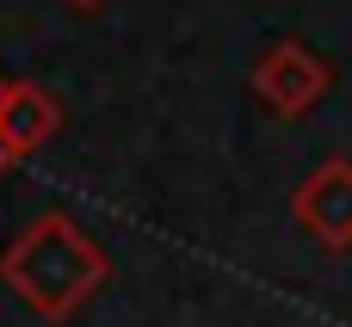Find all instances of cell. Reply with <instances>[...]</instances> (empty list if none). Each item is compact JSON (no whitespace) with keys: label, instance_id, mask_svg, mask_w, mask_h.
Masks as SVG:
<instances>
[{"label":"cell","instance_id":"cell-1","mask_svg":"<svg viewBox=\"0 0 352 327\" xmlns=\"http://www.w3.org/2000/svg\"><path fill=\"white\" fill-rule=\"evenodd\" d=\"M0 284L43 327H68L111 284V253L68 210H43L0 247Z\"/></svg>","mask_w":352,"mask_h":327},{"label":"cell","instance_id":"cell-2","mask_svg":"<svg viewBox=\"0 0 352 327\" xmlns=\"http://www.w3.org/2000/svg\"><path fill=\"white\" fill-rule=\"evenodd\" d=\"M248 87H254V99H260L272 117L291 124V117H309V111L334 93V62L316 56L303 37H278V43L254 62Z\"/></svg>","mask_w":352,"mask_h":327},{"label":"cell","instance_id":"cell-3","mask_svg":"<svg viewBox=\"0 0 352 327\" xmlns=\"http://www.w3.org/2000/svg\"><path fill=\"white\" fill-rule=\"evenodd\" d=\"M291 216L322 253H352V155H328L297 179Z\"/></svg>","mask_w":352,"mask_h":327},{"label":"cell","instance_id":"cell-4","mask_svg":"<svg viewBox=\"0 0 352 327\" xmlns=\"http://www.w3.org/2000/svg\"><path fill=\"white\" fill-rule=\"evenodd\" d=\"M62 136V99L37 80H6L0 87V142L25 161Z\"/></svg>","mask_w":352,"mask_h":327},{"label":"cell","instance_id":"cell-5","mask_svg":"<svg viewBox=\"0 0 352 327\" xmlns=\"http://www.w3.org/2000/svg\"><path fill=\"white\" fill-rule=\"evenodd\" d=\"M12 167H19V155H12V148H6V142H0V179H6V173H12Z\"/></svg>","mask_w":352,"mask_h":327},{"label":"cell","instance_id":"cell-6","mask_svg":"<svg viewBox=\"0 0 352 327\" xmlns=\"http://www.w3.org/2000/svg\"><path fill=\"white\" fill-rule=\"evenodd\" d=\"M68 6H80V12H93V6H105V0H68Z\"/></svg>","mask_w":352,"mask_h":327},{"label":"cell","instance_id":"cell-7","mask_svg":"<svg viewBox=\"0 0 352 327\" xmlns=\"http://www.w3.org/2000/svg\"><path fill=\"white\" fill-rule=\"evenodd\" d=\"M0 87H6V80H0Z\"/></svg>","mask_w":352,"mask_h":327}]
</instances>
